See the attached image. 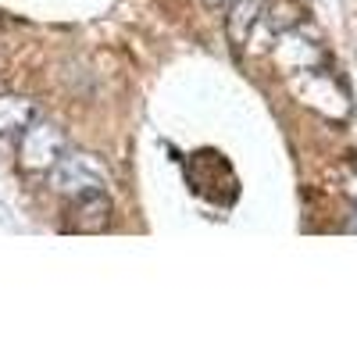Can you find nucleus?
I'll list each match as a JSON object with an SVG mask.
<instances>
[]
</instances>
